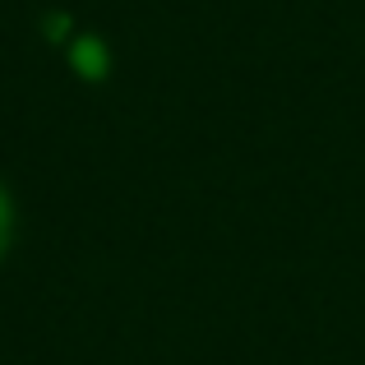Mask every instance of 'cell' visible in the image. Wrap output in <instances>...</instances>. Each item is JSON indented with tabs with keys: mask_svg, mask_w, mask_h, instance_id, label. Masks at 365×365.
I'll use <instances>...</instances> for the list:
<instances>
[{
	"mask_svg": "<svg viewBox=\"0 0 365 365\" xmlns=\"http://www.w3.org/2000/svg\"><path fill=\"white\" fill-rule=\"evenodd\" d=\"M0 227H5V208H0Z\"/></svg>",
	"mask_w": 365,
	"mask_h": 365,
	"instance_id": "obj_1",
	"label": "cell"
}]
</instances>
